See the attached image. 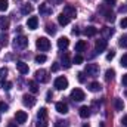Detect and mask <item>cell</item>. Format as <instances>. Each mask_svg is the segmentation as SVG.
<instances>
[{
    "label": "cell",
    "instance_id": "obj_1",
    "mask_svg": "<svg viewBox=\"0 0 127 127\" xmlns=\"http://www.w3.org/2000/svg\"><path fill=\"white\" fill-rule=\"evenodd\" d=\"M35 46L40 52H47L50 49V40H47V37H38L35 41Z\"/></svg>",
    "mask_w": 127,
    "mask_h": 127
},
{
    "label": "cell",
    "instance_id": "obj_2",
    "mask_svg": "<svg viewBox=\"0 0 127 127\" xmlns=\"http://www.w3.org/2000/svg\"><path fill=\"white\" fill-rule=\"evenodd\" d=\"M13 46H15V49H25L27 46H28V38L25 37V35H16L15 37V41H13Z\"/></svg>",
    "mask_w": 127,
    "mask_h": 127
},
{
    "label": "cell",
    "instance_id": "obj_3",
    "mask_svg": "<svg viewBox=\"0 0 127 127\" xmlns=\"http://www.w3.org/2000/svg\"><path fill=\"white\" fill-rule=\"evenodd\" d=\"M84 72H86L89 77H96V75L99 74V65H96V64H87Z\"/></svg>",
    "mask_w": 127,
    "mask_h": 127
},
{
    "label": "cell",
    "instance_id": "obj_4",
    "mask_svg": "<svg viewBox=\"0 0 127 127\" xmlns=\"http://www.w3.org/2000/svg\"><path fill=\"white\" fill-rule=\"evenodd\" d=\"M71 99H72L74 102H81V100L86 99V95H84V92H83L81 89H74V90L71 92Z\"/></svg>",
    "mask_w": 127,
    "mask_h": 127
},
{
    "label": "cell",
    "instance_id": "obj_5",
    "mask_svg": "<svg viewBox=\"0 0 127 127\" xmlns=\"http://www.w3.org/2000/svg\"><path fill=\"white\" fill-rule=\"evenodd\" d=\"M35 80L40 81V83H47V81H49L47 71H46V69H38V71H35Z\"/></svg>",
    "mask_w": 127,
    "mask_h": 127
},
{
    "label": "cell",
    "instance_id": "obj_6",
    "mask_svg": "<svg viewBox=\"0 0 127 127\" xmlns=\"http://www.w3.org/2000/svg\"><path fill=\"white\" fill-rule=\"evenodd\" d=\"M55 87H56L58 90H65V89L68 87V80H66L65 77H58V78L55 80Z\"/></svg>",
    "mask_w": 127,
    "mask_h": 127
},
{
    "label": "cell",
    "instance_id": "obj_7",
    "mask_svg": "<svg viewBox=\"0 0 127 127\" xmlns=\"http://www.w3.org/2000/svg\"><path fill=\"white\" fill-rule=\"evenodd\" d=\"M35 102H37V99H35L32 95H24V96H22V103H24L25 106H28V108L34 106V105H35Z\"/></svg>",
    "mask_w": 127,
    "mask_h": 127
},
{
    "label": "cell",
    "instance_id": "obj_8",
    "mask_svg": "<svg viewBox=\"0 0 127 127\" xmlns=\"http://www.w3.org/2000/svg\"><path fill=\"white\" fill-rule=\"evenodd\" d=\"M62 13H65L69 19L77 16V10H75V7H74V6H71V4H66V6L64 7V12H62Z\"/></svg>",
    "mask_w": 127,
    "mask_h": 127
},
{
    "label": "cell",
    "instance_id": "obj_9",
    "mask_svg": "<svg viewBox=\"0 0 127 127\" xmlns=\"http://www.w3.org/2000/svg\"><path fill=\"white\" fill-rule=\"evenodd\" d=\"M38 12H40V15H43V16H49V15L52 13V7H50L47 3H41V4L38 6Z\"/></svg>",
    "mask_w": 127,
    "mask_h": 127
},
{
    "label": "cell",
    "instance_id": "obj_10",
    "mask_svg": "<svg viewBox=\"0 0 127 127\" xmlns=\"http://www.w3.org/2000/svg\"><path fill=\"white\" fill-rule=\"evenodd\" d=\"M27 118H28V115H27L25 111H16V114H15V120H16V123L22 124V123L27 121Z\"/></svg>",
    "mask_w": 127,
    "mask_h": 127
},
{
    "label": "cell",
    "instance_id": "obj_11",
    "mask_svg": "<svg viewBox=\"0 0 127 127\" xmlns=\"http://www.w3.org/2000/svg\"><path fill=\"white\" fill-rule=\"evenodd\" d=\"M106 46H108V43H106V40L105 38H100V40H97L95 44V49L97 53H100V52H103L105 49H106Z\"/></svg>",
    "mask_w": 127,
    "mask_h": 127
},
{
    "label": "cell",
    "instance_id": "obj_12",
    "mask_svg": "<svg viewBox=\"0 0 127 127\" xmlns=\"http://www.w3.org/2000/svg\"><path fill=\"white\" fill-rule=\"evenodd\" d=\"M16 69H18L21 74H28V71H30L28 65L24 62V61H18V62H16Z\"/></svg>",
    "mask_w": 127,
    "mask_h": 127
},
{
    "label": "cell",
    "instance_id": "obj_13",
    "mask_svg": "<svg viewBox=\"0 0 127 127\" xmlns=\"http://www.w3.org/2000/svg\"><path fill=\"white\" fill-rule=\"evenodd\" d=\"M37 25H38V18H37V16H31V18H28V21H27V27H28L30 30H35Z\"/></svg>",
    "mask_w": 127,
    "mask_h": 127
},
{
    "label": "cell",
    "instance_id": "obj_14",
    "mask_svg": "<svg viewBox=\"0 0 127 127\" xmlns=\"http://www.w3.org/2000/svg\"><path fill=\"white\" fill-rule=\"evenodd\" d=\"M100 12L105 15L106 21H109V22H114V21H115V15H114L111 10H108V9H103V7H102V9H100Z\"/></svg>",
    "mask_w": 127,
    "mask_h": 127
},
{
    "label": "cell",
    "instance_id": "obj_15",
    "mask_svg": "<svg viewBox=\"0 0 127 127\" xmlns=\"http://www.w3.org/2000/svg\"><path fill=\"white\" fill-rule=\"evenodd\" d=\"M90 111H92V109H90L89 106H81V108H80V111H78V114H80V117H81V118H89V117H90V114H92Z\"/></svg>",
    "mask_w": 127,
    "mask_h": 127
},
{
    "label": "cell",
    "instance_id": "obj_16",
    "mask_svg": "<svg viewBox=\"0 0 127 127\" xmlns=\"http://www.w3.org/2000/svg\"><path fill=\"white\" fill-rule=\"evenodd\" d=\"M69 46V40H68V37H61L59 40H58V47L64 50V49H66Z\"/></svg>",
    "mask_w": 127,
    "mask_h": 127
},
{
    "label": "cell",
    "instance_id": "obj_17",
    "mask_svg": "<svg viewBox=\"0 0 127 127\" xmlns=\"http://www.w3.org/2000/svg\"><path fill=\"white\" fill-rule=\"evenodd\" d=\"M56 111H58L59 114H66V112H68V105H66L65 102H58V103H56Z\"/></svg>",
    "mask_w": 127,
    "mask_h": 127
},
{
    "label": "cell",
    "instance_id": "obj_18",
    "mask_svg": "<svg viewBox=\"0 0 127 127\" xmlns=\"http://www.w3.org/2000/svg\"><path fill=\"white\" fill-rule=\"evenodd\" d=\"M114 108H115L117 111H123V109H124V102H123V99L115 97V99H114Z\"/></svg>",
    "mask_w": 127,
    "mask_h": 127
},
{
    "label": "cell",
    "instance_id": "obj_19",
    "mask_svg": "<svg viewBox=\"0 0 127 127\" xmlns=\"http://www.w3.org/2000/svg\"><path fill=\"white\" fill-rule=\"evenodd\" d=\"M86 47H87V43H86L84 40H80V41H77V44H75V52H84Z\"/></svg>",
    "mask_w": 127,
    "mask_h": 127
},
{
    "label": "cell",
    "instance_id": "obj_20",
    "mask_svg": "<svg viewBox=\"0 0 127 127\" xmlns=\"http://www.w3.org/2000/svg\"><path fill=\"white\" fill-rule=\"evenodd\" d=\"M61 62H62L64 68H69V66H71V61H69V55H68V53H64V55H62Z\"/></svg>",
    "mask_w": 127,
    "mask_h": 127
},
{
    "label": "cell",
    "instance_id": "obj_21",
    "mask_svg": "<svg viewBox=\"0 0 127 127\" xmlns=\"http://www.w3.org/2000/svg\"><path fill=\"white\" fill-rule=\"evenodd\" d=\"M37 120H47V109L46 108H40L37 112Z\"/></svg>",
    "mask_w": 127,
    "mask_h": 127
},
{
    "label": "cell",
    "instance_id": "obj_22",
    "mask_svg": "<svg viewBox=\"0 0 127 127\" xmlns=\"http://www.w3.org/2000/svg\"><path fill=\"white\" fill-rule=\"evenodd\" d=\"M58 22H59L61 25H68V24H69V18H68L65 13H59V16H58Z\"/></svg>",
    "mask_w": 127,
    "mask_h": 127
},
{
    "label": "cell",
    "instance_id": "obj_23",
    "mask_svg": "<svg viewBox=\"0 0 127 127\" xmlns=\"http://www.w3.org/2000/svg\"><path fill=\"white\" fill-rule=\"evenodd\" d=\"M0 28H1L3 31H6V30L9 28V19H7L6 16H1V18H0Z\"/></svg>",
    "mask_w": 127,
    "mask_h": 127
},
{
    "label": "cell",
    "instance_id": "obj_24",
    "mask_svg": "<svg viewBox=\"0 0 127 127\" xmlns=\"http://www.w3.org/2000/svg\"><path fill=\"white\" fill-rule=\"evenodd\" d=\"M84 34H86L87 37H93V35L97 34V28H95V27H87V28L84 30Z\"/></svg>",
    "mask_w": 127,
    "mask_h": 127
},
{
    "label": "cell",
    "instance_id": "obj_25",
    "mask_svg": "<svg viewBox=\"0 0 127 127\" xmlns=\"http://www.w3.org/2000/svg\"><path fill=\"white\" fill-rule=\"evenodd\" d=\"M31 12H32V6L31 4H28V3L24 4L22 9H21V13H22V15H28V13H31Z\"/></svg>",
    "mask_w": 127,
    "mask_h": 127
},
{
    "label": "cell",
    "instance_id": "obj_26",
    "mask_svg": "<svg viewBox=\"0 0 127 127\" xmlns=\"http://www.w3.org/2000/svg\"><path fill=\"white\" fill-rule=\"evenodd\" d=\"M114 75H115V71H114V69H106V72H105V80H106V81H111V80H114Z\"/></svg>",
    "mask_w": 127,
    "mask_h": 127
},
{
    "label": "cell",
    "instance_id": "obj_27",
    "mask_svg": "<svg viewBox=\"0 0 127 127\" xmlns=\"http://www.w3.org/2000/svg\"><path fill=\"white\" fill-rule=\"evenodd\" d=\"M89 90H90V92H99V90H100V84H99L97 81L90 83V84H89Z\"/></svg>",
    "mask_w": 127,
    "mask_h": 127
},
{
    "label": "cell",
    "instance_id": "obj_28",
    "mask_svg": "<svg viewBox=\"0 0 127 127\" xmlns=\"http://www.w3.org/2000/svg\"><path fill=\"white\" fill-rule=\"evenodd\" d=\"M28 87H30V90H31L32 93H37L38 92V86H37V83L31 80V81H28Z\"/></svg>",
    "mask_w": 127,
    "mask_h": 127
},
{
    "label": "cell",
    "instance_id": "obj_29",
    "mask_svg": "<svg viewBox=\"0 0 127 127\" xmlns=\"http://www.w3.org/2000/svg\"><path fill=\"white\" fill-rule=\"evenodd\" d=\"M100 31H102V34H103L105 37H109V35H112V34H114V30H112V28H108V27H103Z\"/></svg>",
    "mask_w": 127,
    "mask_h": 127
},
{
    "label": "cell",
    "instance_id": "obj_30",
    "mask_svg": "<svg viewBox=\"0 0 127 127\" xmlns=\"http://www.w3.org/2000/svg\"><path fill=\"white\" fill-rule=\"evenodd\" d=\"M46 31L53 35V34L56 32V28H55V25H53V24H47V25H46Z\"/></svg>",
    "mask_w": 127,
    "mask_h": 127
},
{
    "label": "cell",
    "instance_id": "obj_31",
    "mask_svg": "<svg viewBox=\"0 0 127 127\" xmlns=\"http://www.w3.org/2000/svg\"><path fill=\"white\" fill-rule=\"evenodd\" d=\"M9 6V1L7 0H0V12H4Z\"/></svg>",
    "mask_w": 127,
    "mask_h": 127
},
{
    "label": "cell",
    "instance_id": "obj_32",
    "mask_svg": "<svg viewBox=\"0 0 127 127\" xmlns=\"http://www.w3.org/2000/svg\"><path fill=\"white\" fill-rule=\"evenodd\" d=\"M7 40H9L7 34H1V35H0V43H1L3 46H7V43H9Z\"/></svg>",
    "mask_w": 127,
    "mask_h": 127
},
{
    "label": "cell",
    "instance_id": "obj_33",
    "mask_svg": "<svg viewBox=\"0 0 127 127\" xmlns=\"http://www.w3.org/2000/svg\"><path fill=\"white\" fill-rule=\"evenodd\" d=\"M0 86H1L4 90H10V89H12V83H10V81H6V83H3V80H1V81H0Z\"/></svg>",
    "mask_w": 127,
    "mask_h": 127
},
{
    "label": "cell",
    "instance_id": "obj_34",
    "mask_svg": "<svg viewBox=\"0 0 127 127\" xmlns=\"http://www.w3.org/2000/svg\"><path fill=\"white\" fill-rule=\"evenodd\" d=\"M46 59H47V58H46V55H37V56H35V62H37V64L46 62Z\"/></svg>",
    "mask_w": 127,
    "mask_h": 127
},
{
    "label": "cell",
    "instance_id": "obj_35",
    "mask_svg": "<svg viewBox=\"0 0 127 127\" xmlns=\"http://www.w3.org/2000/svg\"><path fill=\"white\" fill-rule=\"evenodd\" d=\"M81 62H83V56H81V55H75L74 59H72V64L78 65V64H81Z\"/></svg>",
    "mask_w": 127,
    "mask_h": 127
},
{
    "label": "cell",
    "instance_id": "obj_36",
    "mask_svg": "<svg viewBox=\"0 0 127 127\" xmlns=\"http://www.w3.org/2000/svg\"><path fill=\"white\" fill-rule=\"evenodd\" d=\"M6 75H7V68H0V80L6 78Z\"/></svg>",
    "mask_w": 127,
    "mask_h": 127
},
{
    "label": "cell",
    "instance_id": "obj_37",
    "mask_svg": "<svg viewBox=\"0 0 127 127\" xmlns=\"http://www.w3.org/2000/svg\"><path fill=\"white\" fill-rule=\"evenodd\" d=\"M7 109H9V105L4 103V102H0V111L1 112H7Z\"/></svg>",
    "mask_w": 127,
    "mask_h": 127
},
{
    "label": "cell",
    "instance_id": "obj_38",
    "mask_svg": "<svg viewBox=\"0 0 127 127\" xmlns=\"http://www.w3.org/2000/svg\"><path fill=\"white\" fill-rule=\"evenodd\" d=\"M103 3H105L108 7H112V6L117 4V0H103Z\"/></svg>",
    "mask_w": 127,
    "mask_h": 127
},
{
    "label": "cell",
    "instance_id": "obj_39",
    "mask_svg": "<svg viewBox=\"0 0 127 127\" xmlns=\"http://www.w3.org/2000/svg\"><path fill=\"white\" fill-rule=\"evenodd\" d=\"M120 46L121 47H127V35H123L120 38Z\"/></svg>",
    "mask_w": 127,
    "mask_h": 127
},
{
    "label": "cell",
    "instance_id": "obj_40",
    "mask_svg": "<svg viewBox=\"0 0 127 127\" xmlns=\"http://www.w3.org/2000/svg\"><path fill=\"white\" fill-rule=\"evenodd\" d=\"M37 127H47V120H37Z\"/></svg>",
    "mask_w": 127,
    "mask_h": 127
},
{
    "label": "cell",
    "instance_id": "obj_41",
    "mask_svg": "<svg viewBox=\"0 0 127 127\" xmlns=\"http://www.w3.org/2000/svg\"><path fill=\"white\" fill-rule=\"evenodd\" d=\"M115 58V50H111L108 55H106V61H112Z\"/></svg>",
    "mask_w": 127,
    "mask_h": 127
},
{
    "label": "cell",
    "instance_id": "obj_42",
    "mask_svg": "<svg viewBox=\"0 0 127 127\" xmlns=\"http://www.w3.org/2000/svg\"><path fill=\"white\" fill-rule=\"evenodd\" d=\"M77 78H78V81H80V83H84V81H86L84 72H78V74H77Z\"/></svg>",
    "mask_w": 127,
    "mask_h": 127
},
{
    "label": "cell",
    "instance_id": "obj_43",
    "mask_svg": "<svg viewBox=\"0 0 127 127\" xmlns=\"http://www.w3.org/2000/svg\"><path fill=\"white\" fill-rule=\"evenodd\" d=\"M120 65L127 68V55H123V58H121V61H120Z\"/></svg>",
    "mask_w": 127,
    "mask_h": 127
},
{
    "label": "cell",
    "instance_id": "obj_44",
    "mask_svg": "<svg viewBox=\"0 0 127 127\" xmlns=\"http://www.w3.org/2000/svg\"><path fill=\"white\" fill-rule=\"evenodd\" d=\"M55 127H68V126H66V123H65V121H61V120H59V121H56Z\"/></svg>",
    "mask_w": 127,
    "mask_h": 127
},
{
    "label": "cell",
    "instance_id": "obj_45",
    "mask_svg": "<svg viewBox=\"0 0 127 127\" xmlns=\"http://www.w3.org/2000/svg\"><path fill=\"white\" fill-rule=\"evenodd\" d=\"M120 25H121V28H127V18H123V19H121Z\"/></svg>",
    "mask_w": 127,
    "mask_h": 127
},
{
    "label": "cell",
    "instance_id": "obj_46",
    "mask_svg": "<svg viewBox=\"0 0 127 127\" xmlns=\"http://www.w3.org/2000/svg\"><path fill=\"white\" fill-rule=\"evenodd\" d=\"M58 69H59V64L53 62V65H52V71H58Z\"/></svg>",
    "mask_w": 127,
    "mask_h": 127
},
{
    "label": "cell",
    "instance_id": "obj_47",
    "mask_svg": "<svg viewBox=\"0 0 127 127\" xmlns=\"http://www.w3.org/2000/svg\"><path fill=\"white\" fill-rule=\"evenodd\" d=\"M121 83H123L124 86H127V74H124V75H123V78H121Z\"/></svg>",
    "mask_w": 127,
    "mask_h": 127
},
{
    "label": "cell",
    "instance_id": "obj_48",
    "mask_svg": "<svg viewBox=\"0 0 127 127\" xmlns=\"http://www.w3.org/2000/svg\"><path fill=\"white\" fill-rule=\"evenodd\" d=\"M121 124H123V126H126V127H127V115H124V117L121 118Z\"/></svg>",
    "mask_w": 127,
    "mask_h": 127
},
{
    "label": "cell",
    "instance_id": "obj_49",
    "mask_svg": "<svg viewBox=\"0 0 127 127\" xmlns=\"http://www.w3.org/2000/svg\"><path fill=\"white\" fill-rule=\"evenodd\" d=\"M7 127H18V124H16L15 121H9V123H7Z\"/></svg>",
    "mask_w": 127,
    "mask_h": 127
},
{
    "label": "cell",
    "instance_id": "obj_50",
    "mask_svg": "<svg viewBox=\"0 0 127 127\" xmlns=\"http://www.w3.org/2000/svg\"><path fill=\"white\" fill-rule=\"evenodd\" d=\"M49 1H52V4H61L62 3V0H49Z\"/></svg>",
    "mask_w": 127,
    "mask_h": 127
},
{
    "label": "cell",
    "instance_id": "obj_51",
    "mask_svg": "<svg viewBox=\"0 0 127 127\" xmlns=\"http://www.w3.org/2000/svg\"><path fill=\"white\" fill-rule=\"evenodd\" d=\"M46 97H47L46 100H47V102H50V100H52V93H50V92H47V95H46Z\"/></svg>",
    "mask_w": 127,
    "mask_h": 127
},
{
    "label": "cell",
    "instance_id": "obj_52",
    "mask_svg": "<svg viewBox=\"0 0 127 127\" xmlns=\"http://www.w3.org/2000/svg\"><path fill=\"white\" fill-rule=\"evenodd\" d=\"M120 12H121V13H123V12H127V7H123V6H121V7H120Z\"/></svg>",
    "mask_w": 127,
    "mask_h": 127
},
{
    "label": "cell",
    "instance_id": "obj_53",
    "mask_svg": "<svg viewBox=\"0 0 127 127\" xmlns=\"http://www.w3.org/2000/svg\"><path fill=\"white\" fill-rule=\"evenodd\" d=\"M78 32H80V30H77V28H74V30H72V34H78Z\"/></svg>",
    "mask_w": 127,
    "mask_h": 127
},
{
    "label": "cell",
    "instance_id": "obj_54",
    "mask_svg": "<svg viewBox=\"0 0 127 127\" xmlns=\"http://www.w3.org/2000/svg\"><path fill=\"white\" fill-rule=\"evenodd\" d=\"M83 127H90L89 124H83Z\"/></svg>",
    "mask_w": 127,
    "mask_h": 127
},
{
    "label": "cell",
    "instance_id": "obj_55",
    "mask_svg": "<svg viewBox=\"0 0 127 127\" xmlns=\"http://www.w3.org/2000/svg\"><path fill=\"white\" fill-rule=\"evenodd\" d=\"M32 1H38V0H32Z\"/></svg>",
    "mask_w": 127,
    "mask_h": 127
},
{
    "label": "cell",
    "instance_id": "obj_56",
    "mask_svg": "<svg viewBox=\"0 0 127 127\" xmlns=\"http://www.w3.org/2000/svg\"><path fill=\"white\" fill-rule=\"evenodd\" d=\"M100 127H103V124H100Z\"/></svg>",
    "mask_w": 127,
    "mask_h": 127
},
{
    "label": "cell",
    "instance_id": "obj_57",
    "mask_svg": "<svg viewBox=\"0 0 127 127\" xmlns=\"http://www.w3.org/2000/svg\"><path fill=\"white\" fill-rule=\"evenodd\" d=\"M126 96H127V90H126Z\"/></svg>",
    "mask_w": 127,
    "mask_h": 127
}]
</instances>
